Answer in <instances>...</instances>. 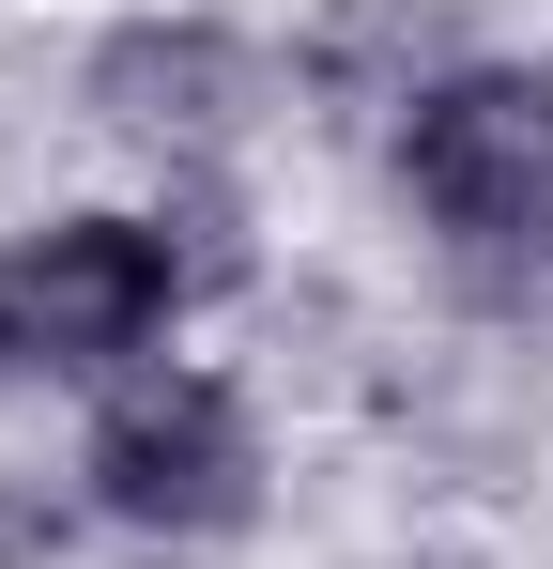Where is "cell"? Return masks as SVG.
Returning <instances> with one entry per match:
<instances>
[{
    "mask_svg": "<svg viewBox=\"0 0 553 569\" xmlns=\"http://www.w3.org/2000/svg\"><path fill=\"white\" fill-rule=\"evenodd\" d=\"M400 186H415V216L446 231L461 262L553 247V78H523V62L431 78L415 123H400Z\"/></svg>",
    "mask_w": 553,
    "mask_h": 569,
    "instance_id": "1",
    "label": "cell"
},
{
    "mask_svg": "<svg viewBox=\"0 0 553 569\" xmlns=\"http://www.w3.org/2000/svg\"><path fill=\"white\" fill-rule=\"evenodd\" d=\"M184 308V262L154 216H62L0 247V385L16 370H108Z\"/></svg>",
    "mask_w": 553,
    "mask_h": 569,
    "instance_id": "2",
    "label": "cell"
},
{
    "mask_svg": "<svg viewBox=\"0 0 553 569\" xmlns=\"http://www.w3.org/2000/svg\"><path fill=\"white\" fill-rule=\"evenodd\" d=\"M92 508L139 523V539H231V523L262 508V447H247L231 385H200V370L123 385V400L92 416Z\"/></svg>",
    "mask_w": 553,
    "mask_h": 569,
    "instance_id": "3",
    "label": "cell"
},
{
    "mask_svg": "<svg viewBox=\"0 0 553 569\" xmlns=\"http://www.w3.org/2000/svg\"><path fill=\"white\" fill-rule=\"evenodd\" d=\"M231 78H247V62H231L215 31H123V47L92 62V108H108V123H215Z\"/></svg>",
    "mask_w": 553,
    "mask_h": 569,
    "instance_id": "4",
    "label": "cell"
}]
</instances>
